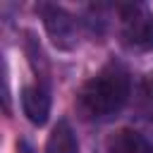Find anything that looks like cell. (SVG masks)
<instances>
[{
  "label": "cell",
  "mask_w": 153,
  "mask_h": 153,
  "mask_svg": "<svg viewBox=\"0 0 153 153\" xmlns=\"http://www.w3.org/2000/svg\"><path fill=\"white\" fill-rule=\"evenodd\" d=\"M120 36L131 50H153V17L146 5L129 2L120 7Z\"/></svg>",
  "instance_id": "2"
},
{
  "label": "cell",
  "mask_w": 153,
  "mask_h": 153,
  "mask_svg": "<svg viewBox=\"0 0 153 153\" xmlns=\"http://www.w3.org/2000/svg\"><path fill=\"white\" fill-rule=\"evenodd\" d=\"M26 55H29V62H31L33 72H36V74H41V76H45V74H48V62L43 60L45 55H43L41 45L33 41V36H31V33H26Z\"/></svg>",
  "instance_id": "7"
},
{
  "label": "cell",
  "mask_w": 153,
  "mask_h": 153,
  "mask_svg": "<svg viewBox=\"0 0 153 153\" xmlns=\"http://www.w3.org/2000/svg\"><path fill=\"white\" fill-rule=\"evenodd\" d=\"M22 108L31 124H45L50 115V96L45 86H24L22 88Z\"/></svg>",
  "instance_id": "4"
},
{
  "label": "cell",
  "mask_w": 153,
  "mask_h": 153,
  "mask_svg": "<svg viewBox=\"0 0 153 153\" xmlns=\"http://www.w3.org/2000/svg\"><path fill=\"white\" fill-rule=\"evenodd\" d=\"M17 153H36V151H33V146L26 139H19L17 141Z\"/></svg>",
  "instance_id": "8"
},
{
  "label": "cell",
  "mask_w": 153,
  "mask_h": 153,
  "mask_svg": "<svg viewBox=\"0 0 153 153\" xmlns=\"http://www.w3.org/2000/svg\"><path fill=\"white\" fill-rule=\"evenodd\" d=\"M36 10H38V14H41V19H43L45 33H48V38L53 41V45L60 48V50H72V48L76 45V41H79L76 19H74L67 10H62V7H57V5H48V2L38 5Z\"/></svg>",
  "instance_id": "3"
},
{
  "label": "cell",
  "mask_w": 153,
  "mask_h": 153,
  "mask_svg": "<svg viewBox=\"0 0 153 153\" xmlns=\"http://www.w3.org/2000/svg\"><path fill=\"white\" fill-rule=\"evenodd\" d=\"M45 153H79V143H76V136H74V129L67 120H60L48 141H45Z\"/></svg>",
  "instance_id": "5"
},
{
  "label": "cell",
  "mask_w": 153,
  "mask_h": 153,
  "mask_svg": "<svg viewBox=\"0 0 153 153\" xmlns=\"http://www.w3.org/2000/svg\"><path fill=\"white\" fill-rule=\"evenodd\" d=\"M131 93V76L122 62H108L96 76H91L79 96L76 108L84 120L108 122L122 112Z\"/></svg>",
  "instance_id": "1"
},
{
  "label": "cell",
  "mask_w": 153,
  "mask_h": 153,
  "mask_svg": "<svg viewBox=\"0 0 153 153\" xmlns=\"http://www.w3.org/2000/svg\"><path fill=\"white\" fill-rule=\"evenodd\" d=\"M108 153H151L146 139L131 129H120L108 141Z\"/></svg>",
  "instance_id": "6"
}]
</instances>
